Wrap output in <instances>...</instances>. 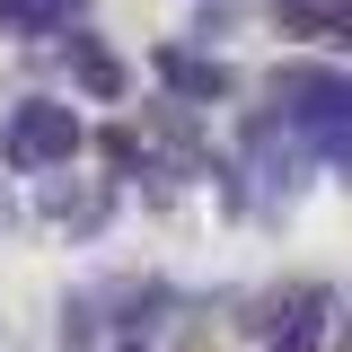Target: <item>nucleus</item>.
Listing matches in <instances>:
<instances>
[{"mask_svg": "<svg viewBox=\"0 0 352 352\" xmlns=\"http://www.w3.org/2000/svg\"><path fill=\"white\" fill-rule=\"evenodd\" d=\"M317 335H326V291H291V317H282L273 352H317Z\"/></svg>", "mask_w": 352, "mask_h": 352, "instance_id": "4", "label": "nucleus"}, {"mask_svg": "<svg viewBox=\"0 0 352 352\" xmlns=\"http://www.w3.org/2000/svg\"><path fill=\"white\" fill-rule=\"evenodd\" d=\"M335 9H344V0H335Z\"/></svg>", "mask_w": 352, "mask_h": 352, "instance_id": "10", "label": "nucleus"}, {"mask_svg": "<svg viewBox=\"0 0 352 352\" xmlns=\"http://www.w3.org/2000/svg\"><path fill=\"white\" fill-rule=\"evenodd\" d=\"M124 352H141V344H124Z\"/></svg>", "mask_w": 352, "mask_h": 352, "instance_id": "9", "label": "nucleus"}, {"mask_svg": "<svg viewBox=\"0 0 352 352\" xmlns=\"http://www.w3.org/2000/svg\"><path fill=\"white\" fill-rule=\"evenodd\" d=\"M159 80L176 88V106H220L229 97V71L212 53H194V44H159Z\"/></svg>", "mask_w": 352, "mask_h": 352, "instance_id": "2", "label": "nucleus"}, {"mask_svg": "<svg viewBox=\"0 0 352 352\" xmlns=\"http://www.w3.org/2000/svg\"><path fill=\"white\" fill-rule=\"evenodd\" d=\"M88 0H0V27L9 36H53V27H71Z\"/></svg>", "mask_w": 352, "mask_h": 352, "instance_id": "3", "label": "nucleus"}, {"mask_svg": "<svg viewBox=\"0 0 352 352\" xmlns=\"http://www.w3.org/2000/svg\"><path fill=\"white\" fill-rule=\"evenodd\" d=\"M71 62H80V88H88V97H115V88H124L115 53H106L97 36H71Z\"/></svg>", "mask_w": 352, "mask_h": 352, "instance_id": "6", "label": "nucleus"}, {"mask_svg": "<svg viewBox=\"0 0 352 352\" xmlns=\"http://www.w3.org/2000/svg\"><path fill=\"white\" fill-rule=\"evenodd\" d=\"M44 212L71 220V229H97V220H106V185H53V194H44Z\"/></svg>", "mask_w": 352, "mask_h": 352, "instance_id": "5", "label": "nucleus"}, {"mask_svg": "<svg viewBox=\"0 0 352 352\" xmlns=\"http://www.w3.org/2000/svg\"><path fill=\"white\" fill-rule=\"evenodd\" d=\"M71 150H80V115L62 106V97H27L18 115H9V132H0V159L9 168H71Z\"/></svg>", "mask_w": 352, "mask_h": 352, "instance_id": "1", "label": "nucleus"}, {"mask_svg": "<svg viewBox=\"0 0 352 352\" xmlns=\"http://www.w3.org/2000/svg\"><path fill=\"white\" fill-rule=\"evenodd\" d=\"M97 344V300H71L62 308V352H88Z\"/></svg>", "mask_w": 352, "mask_h": 352, "instance_id": "7", "label": "nucleus"}, {"mask_svg": "<svg viewBox=\"0 0 352 352\" xmlns=\"http://www.w3.org/2000/svg\"><path fill=\"white\" fill-rule=\"evenodd\" d=\"M344 344H352V326H344Z\"/></svg>", "mask_w": 352, "mask_h": 352, "instance_id": "8", "label": "nucleus"}]
</instances>
